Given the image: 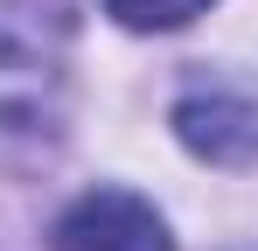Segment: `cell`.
<instances>
[{
	"label": "cell",
	"mask_w": 258,
	"mask_h": 251,
	"mask_svg": "<svg viewBox=\"0 0 258 251\" xmlns=\"http://www.w3.org/2000/svg\"><path fill=\"white\" fill-rule=\"evenodd\" d=\"M210 0H105V14L112 21H126V28H181V21H196Z\"/></svg>",
	"instance_id": "277c9868"
},
{
	"label": "cell",
	"mask_w": 258,
	"mask_h": 251,
	"mask_svg": "<svg viewBox=\"0 0 258 251\" xmlns=\"http://www.w3.org/2000/svg\"><path fill=\"white\" fill-rule=\"evenodd\" d=\"M70 0H0V140L56 133Z\"/></svg>",
	"instance_id": "6da1fadb"
},
{
	"label": "cell",
	"mask_w": 258,
	"mask_h": 251,
	"mask_svg": "<svg viewBox=\"0 0 258 251\" xmlns=\"http://www.w3.org/2000/svg\"><path fill=\"white\" fill-rule=\"evenodd\" d=\"M174 133L196 161H216V167H251L258 161V91L244 84H223V77H203L181 91L174 105Z\"/></svg>",
	"instance_id": "7a4b0ae2"
},
{
	"label": "cell",
	"mask_w": 258,
	"mask_h": 251,
	"mask_svg": "<svg viewBox=\"0 0 258 251\" xmlns=\"http://www.w3.org/2000/svg\"><path fill=\"white\" fill-rule=\"evenodd\" d=\"M56 251H174L161 209L126 189H91L56 223Z\"/></svg>",
	"instance_id": "3957f363"
}]
</instances>
